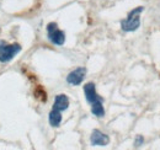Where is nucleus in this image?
<instances>
[{"label":"nucleus","instance_id":"nucleus-1","mask_svg":"<svg viewBox=\"0 0 160 150\" xmlns=\"http://www.w3.org/2000/svg\"><path fill=\"white\" fill-rule=\"evenodd\" d=\"M144 8L138 6L128 12L127 18L121 21V28L124 32H133L137 31L140 26V14L143 12Z\"/></svg>","mask_w":160,"mask_h":150},{"label":"nucleus","instance_id":"nucleus-4","mask_svg":"<svg viewBox=\"0 0 160 150\" xmlns=\"http://www.w3.org/2000/svg\"><path fill=\"white\" fill-rule=\"evenodd\" d=\"M85 75H86V69L80 67L74 69L73 72H70L68 76H67V82L69 85H73V86H78L82 82V80L85 79Z\"/></svg>","mask_w":160,"mask_h":150},{"label":"nucleus","instance_id":"nucleus-5","mask_svg":"<svg viewBox=\"0 0 160 150\" xmlns=\"http://www.w3.org/2000/svg\"><path fill=\"white\" fill-rule=\"evenodd\" d=\"M84 94H85L86 101L90 105H92L95 102H99V101H103V98L96 92V88H95V84L94 82L85 84V86H84Z\"/></svg>","mask_w":160,"mask_h":150},{"label":"nucleus","instance_id":"nucleus-6","mask_svg":"<svg viewBox=\"0 0 160 150\" xmlns=\"http://www.w3.org/2000/svg\"><path fill=\"white\" fill-rule=\"evenodd\" d=\"M90 143L94 147H106L110 143V138L107 134L102 133L99 129H94L90 137Z\"/></svg>","mask_w":160,"mask_h":150},{"label":"nucleus","instance_id":"nucleus-10","mask_svg":"<svg viewBox=\"0 0 160 150\" xmlns=\"http://www.w3.org/2000/svg\"><path fill=\"white\" fill-rule=\"evenodd\" d=\"M143 143H144V138H143L142 135H138V137L136 138V140H134V145H136V147H140Z\"/></svg>","mask_w":160,"mask_h":150},{"label":"nucleus","instance_id":"nucleus-9","mask_svg":"<svg viewBox=\"0 0 160 150\" xmlns=\"http://www.w3.org/2000/svg\"><path fill=\"white\" fill-rule=\"evenodd\" d=\"M91 113L99 118H102L105 116V108H103V101H99L91 105Z\"/></svg>","mask_w":160,"mask_h":150},{"label":"nucleus","instance_id":"nucleus-8","mask_svg":"<svg viewBox=\"0 0 160 150\" xmlns=\"http://www.w3.org/2000/svg\"><path fill=\"white\" fill-rule=\"evenodd\" d=\"M48 121L52 127H59L62 123V112L52 108V111L49 112V116H48Z\"/></svg>","mask_w":160,"mask_h":150},{"label":"nucleus","instance_id":"nucleus-7","mask_svg":"<svg viewBox=\"0 0 160 150\" xmlns=\"http://www.w3.org/2000/svg\"><path fill=\"white\" fill-rule=\"evenodd\" d=\"M68 107H69V98H68V96L64 94L57 95L56 98H54L53 108L54 110H58L60 112H63V111L68 110Z\"/></svg>","mask_w":160,"mask_h":150},{"label":"nucleus","instance_id":"nucleus-2","mask_svg":"<svg viewBox=\"0 0 160 150\" xmlns=\"http://www.w3.org/2000/svg\"><path fill=\"white\" fill-rule=\"evenodd\" d=\"M21 46L18 43L14 44H6L4 41H0V62L8 63L11 59H14L21 52Z\"/></svg>","mask_w":160,"mask_h":150},{"label":"nucleus","instance_id":"nucleus-3","mask_svg":"<svg viewBox=\"0 0 160 150\" xmlns=\"http://www.w3.org/2000/svg\"><path fill=\"white\" fill-rule=\"evenodd\" d=\"M47 36L48 39L56 46H63L65 43V33L58 28V25L56 22H49L47 25Z\"/></svg>","mask_w":160,"mask_h":150}]
</instances>
